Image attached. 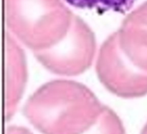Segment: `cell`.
Returning <instances> with one entry per match:
<instances>
[{
    "instance_id": "8992f818",
    "label": "cell",
    "mask_w": 147,
    "mask_h": 134,
    "mask_svg": "<svg viewBox=\"0 0 147 134\" xmlns=\"http://www.w3.org/2000/svg\"><path fill=\"white\" fill-rule=\"evenodd\" d=\"M82 134H126V131L117 114L104 105L96 121Z\"/></svg>"
},
{
    "instance_id": "3957f363",
    "label": "cell",
    "mask_w": 147,
    "mask_h": 134,
    "mask_svg": "<svg viewBox=\"0 0 147 134\" xmlns=\"http://www.w3.org/2000/svg\"><path fill=\"white\" fill-rule=\"evenodd\" d=\"M96 51L93 31L81 18L75 15L67 34L55 46L34 52V56L53 73L76 76L90 67Z\"/></svg>"
},
{
    "instance_id": "ba28073f",
    "label": "cell",
    "mask_w": 147,
    "mask_h": 134,
    "mask_svg": "<svg viewBox=\"0 0 147 134\" xmlns=\"http://www.w3.org/2000/svg\"><path fill=\"white\" fill-rule=\"evenodd\" d=\"M5 134H32V133L24 127L11 125L7 128Z\"/></svg>"
},
{
    "instance_id": "52a82bcc",
    "label": "cell",
    "mask_w": 147,
    "mask_h": 134,
    "mask_svg": "<svg viewBox=\"0 0 147 134\" xmlns=\"http://www.w3.org/2000/svg\"><path fill=\"white\" fill-rule=\"evenodd\" d=\"M73 7L99 12L125 13L130 10L138 0H65Z\"/></svg>"
},
{
    "instance_id": "7a4b0ae2",
    "label": "cell",
    "mask_w": 147,
    "mask_h": 134,
    "mask_svg": "<svg viewBox=\"0 0 147 134\" xmlns=\"http://www.w3.org/2000/svg\"><path fill=\"white\" fill-rule=\"evenodd\" d=\"M74 16L62 0H5L7 27L34 52L58 43Z\"/></svg>"
},
{
    "instance_id": "9c48e42d",
    "label": "cell",
    "mask_w": 147,
    "mask_h": 134,
    "mask_svg": "<svg viewBox=\"0 0 147 134\" xmlns=\"http://www.w3.org/2000/svg\"><path fill=\"white\" fill-rule=\"evenodd\" d=\"M141 134H147V122L143 128V129H142Z\"/></svg>"
},
{
    "instance_id": "277c9868",
    "label": "cell",
    "mask_w": 147,
    "mask_h": 134,
    "mask_svg": "<svg viewBox=\"0 0 147 134\" xmlns=\"http://www.w3.org/2000/svg\"><path fill=\"white\" fill-rule=\"evenodd\" d=\"M96 69L99 80L113 95L128 99L147 95V73L126 57L114 33L100 47Z\"/></svg>"
},
{
    "instance_id": "6da1fadb",
    "label": "cell",
    "mask_w": 147,
    "mask_h": 134,
    "mask_svg": "<svg viewBox=\"0 0 147 134\" xmlns=\"http://www.w3.org/2000/svg\"><path fill=\"white\" fill-rule=\"evenodd\" d=\"M103 107L85 85L58 79L34 92L23 113L42 134H82L96 121Z\"/></svg>"
},
{
    "instance_id": "5b68a950",
    "label": "cell",
    "mask_w": 147,
    "mask_h": 134,
    "mask_svg": "<svg viewBox=\"0 0 147 134\" xmlns=\"http://www.w3.org/2000/svg\"><path fill=\"white\" fill-rule=\"evenodd\" d=\"M6 38L5 114L9 120L15 112L24 93L27 70L22 49L9 33Z\"/></svg>"
}]
</instances>
